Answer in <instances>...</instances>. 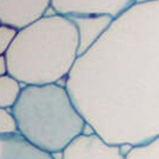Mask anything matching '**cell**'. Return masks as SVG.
<instances>
[{
    "instance_id": "13",
    "label": "cell",
    "mask_w": 159,
    "mask_h": 159,
    "mask_svg": "<svg viewBox=\"0 0 159 159\" xmlns=\"http://www.w3.org/2000/svg\"><path fill=\"white\" fill-rule=\"evenodd\" d=\"M8 74V64H7L6 56H0V76H5Z\"/></svg>"
},
{
    "instance_id": "5",
    "label": "cell",
    "mask_w": 159,
    "mask_h": 159,
    "mask_svg": "<svg viewBox=\"0 0 159 159\" xmlns=\"http://www.w3.org/2000/svg\"><path fill=\"white\" fill-rule=\"evenodd\" d=\"M62 159H126L121 146L113 145L96 133L81 134L62 152Z\"/></svg>"
},
{
    "instance_id": "10",
    "label": "cell",
    "mask_w": 159,
    "mask_h": 159,
    "mask_svg": "<svg viewBox=\"0 0 159 159\" xmlns=\"http://www.w3.org/2000/svg\"><path fill=\"white\" fill-rule=\"evenodd\" d=\"M126 159H159V135L143 145L131 147Z\"/></svg>"
},
{
    "instance_id": "12",
    "label": "cell",
    "mask_w": 159,
    "mask_h": 159,
    "mask_svg": "<svg viewBox=\"0 0 159 159\" xmlns=\"http://www.w3.org/2000/svg\"><path fill=\"white\" fill-rule=\"evenodd\" d=\"M18 30L12 26L2 24L0 26V56L6 55L8 49L11 48L13 40L17 37Z\"/></svg>"
},
{
    "instance_id": "2",
    "label": "cell",
    "mask_w": 159,
    "mask_h": 159,
    "mask_svg": "<svg viewBox=\"0 0 159 159\" xmlns=\"http://www.w3.org/2000/svg\"><path fill=\"white\" fill-rule=\"evenodd\" d=\"M79 31L69 17L44 16L18 30L5 55L8 75L23 86L66 81L79 58Z\"/></svg>"
},
{
    "instance_id": "4",
    "label": "cell",
    "mask_w": 159,
    "mask_h": 159,
    "mask_svg": "<svg viewBox=\"0 0 159 159\" xmlns=\"http://www.w3.org/2000/svg\"><path fill=\"white\" fill-rule=\"evenodd\" d=\"M138 0H52L55 12L66 17L107 16L113 19L132 8Z\"/></svg>"
},
{
    "instance_id": "11",
    "label": "cell",
    "mask_w": 159,
    "mask_h": 159,
    "mask_svg": "<svg viewBox=\"0 0 159 159\" xmlns=\"http://www.w3.org/2000/svg\"><path fill=\"white\" fill-rule=\"evenodd\" d=\"M18 134V126L12 109L0 108V138Z\"/></svg>"
},
{
    "instance_id": "8",
    "label": "cell",
    "mask_w": 159,
    "mask_h": 159,
    "mask_svg": "<svg viewBox=\"0 0 159 159\" xmlns=\"http://www.w3.org/2000/svg\"><path fill=\"white\" fill-rule=\"evenodd\" d=\"M0 159H53L51 154L30 145L19 134L0 138Z\"/></svg>"
},
{
    "instance_id": "14",
    "label": "cell",
    "mask_w": 159,
    "mask_h": 159,
    "mask_svg": "<svg viewBox=\"0 0 159 159\" xmlns=\"http://www.w3.org/2000/svg\"><path fill=\"white\" fill-rule=\"evenodd\" d=\"M1 25H2V21H1V19H0V26H1Z\"/></svg>"
},
{
    "instance_id": "7",
    "label": "cell",
    "mask_w": 159,
    "mask_h": 159,
    "mask_svg": "<svg viewBox=\"0 0 159 159\" xmlns=\"http://www.w3.org/2000/svg\"><path fill=\"white\" fill-rule=\"evenodd\" d=\"M74 21L79 31L80 56L84 53L98 42L100 37L107 31L113 23V18L107 16H84L69 17Z\"/></svg>"
},
{
    "instance_id": "6",
    "label": "cell",
    "mask_w": 159,
    "mask_h": 159,
    "mask_svg": "<svg viewBox=\"0 0 159 159\" xmlns=\"http://www.w3.org/2000/svg\"><path fill=\"white\" fill-rule=\"evenodd\" d=\"M51 4L52 0H0V19L20 30L44 17Z\"/></svg>"
},
{
    "instance_id": "9",
    "label": "cell",
    "mask_w": 159,
    "mask_h": 159,
    "mask_svg": "<svg viewBox=\"0 0 159 159\" xmlns=\"http://www.w3.org/2000/svg\"><path fill=\"white\" fill-rule=\"evenodd\" d=\"M23 84L11 75L0 76V108L12 109L23 90Z\"/></svg>"
},
{
    "instance_id": "3",
    "label": "cell",
    "mask_w": 159,
    "mask_h": 159,
    "mask_svg": "<svg viewBox=\"0 0 159 159\" xmlns=\"http://www.w3.org/2000/svg\"><path fill=\"white\" fill-rule=\"evenodd\" d=\"M12 113L20 137L51 156L63 152L87 126L66 86L58 83L24 86Z\"/></svg>"
},
{
    "instance_id": "1",
    "label": "cell",
    "mask_w": 159,
    "mask_h": 159,
    "mask_svg": "<svg viewBox=\"0 0 159 159\" xmlns=\"http://www.w3.org/2000/svg\"><path fill=\"white\" fill-rule=\"evenodd\" d=\"M94 133L134 146L159 135V0L135 4L79 56L66 80Z\"/></svg>"
}]
</instances>
